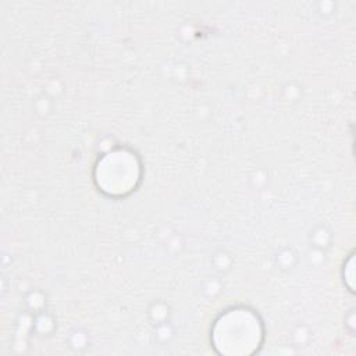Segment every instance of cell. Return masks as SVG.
Returning <instances> with one entry per match:
<instances>
[{"label":"cell","instance_id":"1","mask_svg":"<svg viewBox=\"0 0 356 356\" xmlns=\"http://www.w3.org/2000/svg\"><path fill=\"white\" fill-rule=\"evenodd\" d=\"M260 321L248 309H232L221 314L213 328V346L220 353H253L260 346Z\"/></svg>","mask_w":356,"mask_h":356}]
</instances>
